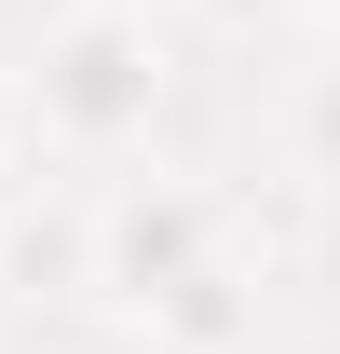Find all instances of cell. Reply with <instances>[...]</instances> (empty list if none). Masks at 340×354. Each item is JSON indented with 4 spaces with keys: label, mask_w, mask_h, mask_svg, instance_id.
I'll return each instance as SVG.
<instances>
[{
    "label": "cell",
    "mask_w": 340,
    "mask_h": 354,
    "mask_svg": "<svg viewBox=\"0 0 340 354\" xmlns=\"http://www.w3.org/2000/svg\"><path fill=\"white\" fill-rule=\"evenodd\" d=\"M232 341H245V272H232V259H218L191 300L150 313V354H232Z\"/></svg>",
    "instance_id": "obj_3"
},
{
    "label": "cell",
    "mask_w": 340,
    "mask_h": 354,
    "mask_svg": "<svg viewBox=\"0 0 340 354\" xmlns=\"http://www.w3.org/2000/svg\"><path fill=\"white\" fill-rule=\"evenodd\" d=\"M299 136H313V177H340V68L313 82V123H299Z\"/></svg>",
    "instance_id": "obj_4"
},
{
    "label": "cell",
    "mask_w": 340,
    "mask_h": 354,
    "mask_svg": "<svg viewBox=\"0 0 340 354\" xmlns=\"http://www.w3.org/2000/svg\"><path fill=\"white\" fill-rule=\"evenodd\" d=\"M0 123H28V82H0Z\"/></svg>",
    "instance_id": "obj_5"
},
{
    "label": "cell",
    "mask_w": 340,
    "mask_h": 354,
    "mask_svg": "<svg viewBox=\"0 0 340 354\" xmlns=\"http://www.w3.org/2000/svg\"><path fill=\"white\" fill-rule=\"evenodd\" d=\"M205 272H218V218L191 205V191H136V205L95 218V286H109L136 327H150L164 300H191Z\"/></svg>",
    "instance_id": "obj_2"
},
{
    "label": "cell",
    "mask_w": 340,
    "mask_h": 354,
    "mask_svg": "<svg viewBox=\"0 0 340 354\" xmlns=\"http://www.w3.org/2000/svg\"><path fill=\"white\" fill-rule=\"evenodd\" d=\"M28 123L55 136V150H136V136L164 123V28L150 14H68V28H41V55H28Z\"/></svg>",
    "instance_id": "obj_1"
},
{
    "label": "cell",
    "mask_w": 340,
    "mask_h": 354,
    "mask_svg": "<svg viewBox=\"0 0 340 354\" xmlns=\"http://www.w3.org/2000/svg\"><path fill=\"white\" fill-rule=\"evenodd\" d=\"M95 14H164V0H95Z\"/></svg>",
    "instance_id": "obj_6"
},
{
    "label": "cell",
    "mask_w": 340,
    "mask_h": 354,
    "mask_svg": "<svg viewBox=\"0 0 340 354\" xmlns=\"http://www.w3.org/2000/svg\"><path fill=\"white\" fill-rule=\"evenodd\" d=\"M286 14H340V0H286Z\"/></svg>",
    "instance_id": "obj_7"
}]
</instances>
